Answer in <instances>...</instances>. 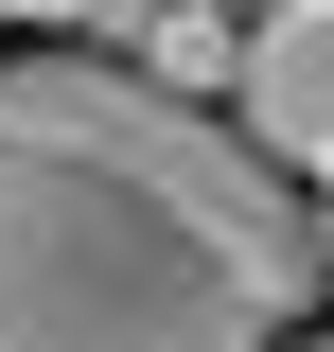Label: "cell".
<instances>
[{
  "label": "cell",
  "instance_id": "cell-1",
  "mask_svg": "<svg viewBox=\"0 0 334 352\" xmlns=\"http://www.w3.org/2000/svg\"><path fill=\"white\" fill-rule=\"evenodd\" d=\"M334 282L229 106L141 53H0V352H282Z\"/></svg>",
  "mask_w": 334,
  "mask_h": 352
},
{
  "label": "cell",
  "instance_id": "cell-2",
  "mask_svg": "<svg viewBox=\"0 0 334 352\" xmlns=\"http://www.w3.org/2000/svg\"><path fill=\"white\" fill-rule=\"evenodd\" d=\"M229 124L264 159H334V0H264L229 53Z\"/></svg>",
  "mask_w": 334,
  "mask_h": 352
},
{
  "label": "cell",
  "instance_id": "cell-3",
  "mask_svg": "<svg viewBox=\"0 0 334 352\" xmlns=\"http://www.w3.org/2000/svg\"><path fill=\"white\" fill-rule=\"evenodd\" d=\"M141 36V71L159 88H194V106H229V53H247V18H211V0H106Z\"/></svg>",
  "mask_w": 334,
  "mask_h": 352
},
{
  "label": "cell",
  "instance_id": "cell-4",
  "mask_svg": "<svg viewBox=\"0 0 334 352\" xmlns=\"http://www.w3.org/2000/svg\"><path fill=\"white\" fill-rule=\"evenodd\" d=\"M0 18H106V0H0Z\"/></svg>",
  "mask_w": 334,
  "mask_h": 352
},
{
  "label": "cell",
  "instance_id": "cell-5",
  "mask_svg": "<svg viewBox=\"0 0 334 352\" xmlns=\"http://www.w3.org/2000/svg\"><path fill=\"white\" fill-rule=\"evenodd\" d=\"M317 247H334V159H317Z\"/></svg>",
  "mask_w": 334,
  "mask_h": 352
},
{
  "label": "cell",
  "instance_id": "cell-6",
  "mask_svg": "<svg viewBox=\"0 0 334 352\" xmlns=\"http://www.w3.org/2000/svg\"><path fill=\"white\" fill-rule=\"evenodd\" d=\"M211 18H264V0H211Z\"/></svg>",
  "mask_w": 334,
  "mask_h": 352
},
{
  "label": "cell",
  "instance_id": "cell-7",
  "mask_svg": "<svg viewBox=\"0 0 334 352\" xmlns=\"http://www.w3.org/2000/svg\"><path fill=\"white\" fill-rule=\"evenodd\" d=\"M282 352H334V335H282Z\"/></svg>",
  "mask_w": 334,
  "mask_h": 352
}]
</instances>
